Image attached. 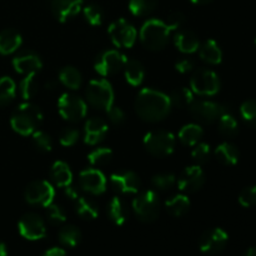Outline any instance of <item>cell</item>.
I'll return each instance as SVG.
<instances>
[{
  "mask_svg": "<svg viewBox=\"0 0 256 256\" xmlns=\"http://www.w3.org/2000/svg\"><path fill=\"white\" fill-rule=\"evenodd\" d=\"M202 126L198 124H188L179 132V140L186 146H195L202 138Z\"/></svg>",
  "mask_w": 256,
  "mask_h": 256,
  "instance_id": "cell-28",
  "label": "cell"
},
{
  "mask_svg": "<svg viewBox=\"0 0 256 256\" xmlns=\"http://www.w3.org/2000/svg\"><path fill=\"white\" fill-rule=\"evenodd\" d=\"M55 190L52 182L45 180H38L28 185L25 190V200L30 205L46 208L54 200Z\"/></svg>",
  "mask_w": 256,
  "mask_h": 256,
  "instance_id": "cell-9",
  "label": "cell"
},
{
  "mask_svg": "<svg viewBox=\"0 0 256 256\" xmlns=\"http://www.w3.org/2000/svg\"><path fill=\"white\" fill-rule=\"evenodd\" d=\"M19 90L22 99L30 100L32 98H34L38 92V82L35 80V74L25 75L24 79L20 82Z\"/></svg>",
  "mask_w": 256,
  "mask_h": 256,
  "instance_id": "cell-38",
  "label": "cell"
},
{
  "mask_svg": "<svg viewBox=\"0 0 256 256\" xmlns=\"http://www.w3.org/2000/svg\"><path fill=\"white\" fill-rule=\"evenodd\" d=\"M58 239L64 246L75 248L82 242V232L74 225H66V226L60 229L59 234H58Z\"/></svg>",
  "mask_w": 256,
  "mask_h": 256,
  "instance_id": "cell-32",
  "label": "cell"
},
{
  "mask_svg": "<svg viewBox=\"0 0 256 256\" xmlns=\"http://www.w3.org/2000/svg\"><path fill=\"white\" fill-rule=\"evenodd\" d=\"M79 138H80V132L78 129H74V128H66V129L62 130L60 132V144L62 146H74L78 142H79Z\"/></svg>",
  "mask_w": 256,
  "mask_h": 256,
  "instance_id": "cell-44",
  "label": "cell"
},
{
  "mask_svg": "<svg viewBox=\"0 0 256 256\" xmlns=\"http://www.w3.org/2000/svg\"><path fill=\"white\" fill-rule=\"evenodd\" d=\"M46 216L48 220L52 225H60L62 222H65V220H66V216H65V212L62 209V206L52 204V202L46 206Z\"/></svg>",
  "mask_w": 256,
  "mask_h": 256,
  "instance_id": "cell-43",
  "label": "cell"
},
{
  "mask_svg": "<svg viewBox=\"0 0 256 256\" xmlns=\"http://www.w3.org/2000/svg\"><path fill=\"white\" fill-rule=\"evenodd\" d=\"M50 179L52 185L58 188H66L72 182V172L69 165L64 162H56L50 169Z\"/></svg>",
  "mask_w": 256,
  "mask_h": 256,
  "instance_id": "cell-22",
  "label": "cell"
},
{
  "mask_svg": "<svg viewBox=\"0 0 256 256\" xmlns=\"http://www.w3.org/2000/svg\"><path fill=\"white\" fill-rule=\"evenodd\" d=\"M128 58L118 50H106L98 56L95 70L102 76H109L124 69Z\"/></svg>",
  "mask_w": 256,
  "mask_h": 256,
  "instance_id": "cell-11",
  "label": "cell"
},
{
  "mask_svg": "<svg viewBox=\"0 0 256 256\" xmlns=\"http://www.w3.org/2000/svg\"><path fill=\"white\" fill-rule=\"evenodd\" d=\"M255 45H256V39H255Z\"/></svg>",
  "mask_w": 256,
  "mask_h": 256,
  "instance_id": "cell-56",
  "label": "cell"
},
{
  "mask_svg": "<svg viewBox=\"0 0 256 256\" xmlns=\"http://www.w3.org/2000/svg\"><path fill=\"white\" fill-rule=\"evenodd\" d=\"M64 190H65V195H66L70 200H75V202H76V200L80 198L79 186L72 185V182L70 185H68L66 188H64Z\"/></svg>",
  "mask_w": 256,
  "mask_h": 256,
  "instance_id": "cell-50",
  "label": "cell"
},
{
  "mask_svg": "<svg viewBox=\"0 0 256 256\" xmlns=\"http://www.w3.org/2000/svg\"><path fill=\"white\" fill-rule=\"evenodd\" d=\"M199 55L202 62L210 65H218L222 60V52L215 40H206L199 46Z\"/></svg>",
  "mask_w": 256,
  "mask_h": 256,
  "instance_id": "cell-24",
  "label": "cell"
},
{
  "mask_svg": "<svg viewBox=\"0 0 256 256\" xmlns=\"http://www.w3.org/2000/svg\"><path fill=\"white\" fill-rule=\"evenodd\" d=\"M75 210H76L78 215L84 220H94L99 215V209H98L96 204L94 202H92L90 199H86V198L82 196H80L76 200Z\"/></svg>",
  "mask_w": 256,
  "mask_h": 256,
  "instance_id": "cell-33",
  "label": "cell"
},
{
  "mask_svg": "<svg viewBox=\"0 0 256 256\" xmlns=\"http://www.w3.org/2000/svg\"><path fill=\"white\" fill-rule=\"evenodd\" d=\"M88 102L98 110L106 112L114 104V90L112 84L105 79H95L88 84Z\"/></svg>",
  "mask_w": 256,
  "mask_h": 256,
  "instance_id": "cell-4",
  "label": "cell"
},
{
  "mask_svg": "<svg viewBox=\"0 0 256 256\" xmlns=\"http://www.w3.org/2000/svg\"><path fill=\"white\" fill-rule=\"evenodd\" d=\"M108 124L102 118H92L85 122L84 142L88 145H96L104 140L108 134Z\"/></svg>",
  "mask_w": 256,
  "mask_h": 256,
  "instance_id": "cell-19",
  "label": "cell"
},
{
  "mask_svg": "<svg viewBox=\"0 0 256 256\" xmlns=\"http://www.w3.org/2000/svg\"><path fill=\"white\" fill-rule=\"evenodd\" d=\"M194 4H208V2H212V0H192Z\"/></svg>",
  "mask_w": 256,
  "mask_h": 256,
  "instance_id": "cell-54",
  "label": "cell"
},
{
  "mask_svg": "<svg viewBox=\"0 0 256 256\" xmlns=\"http://www.w3.org/2000/svg\"><path fill=\"white\" fill-rule=\"evenodd\" d=\"M175 68L182 74H188V72L194 70V62L190 59H182L175 64Z\"/></svg>",
  "mask_w": 256,
  "mask_h": 256,
  "instance_id": "cell-49",
  "label": "cell"
},
{
  "mask_svg": "<svg viewBox=\"0 0 256 256\" xmlns=\"http://www.w3.org/2000/svg\"><path fill=\"white\" fill-rule=\"evenodd\" d=\"M79 188L92 195H100L106 190V179L98 169H85L79 175Z\"/></svg>",
  "mask_w": 256,
  "mask_h": 256,
  "instance_id": "cell-14",
  "label": "cell"
},
{
  "mask_svg": "<svg viewBox=\"0 0 256 256\" xmlns=\"http://www.w3.org/2000/svg\"><path fill=\"white\" fill-rule=\"evenodd\" d=\"M42 256H66V252L62 248H52V249L46 250Z\"/></svg>",
  "mask_w": 256,
  "mask_h": 256,
  "instance_id": "cell-51",
  "label": "cell"
},
{
  "mask_svg": "<svg viewBox=\"0 0 256 256\" xmlns=\"http://www.w3.org/2000/svg\"><path fill=\"white\" fill-rule=\"evenodd\" d=\"M175 46L184 54H192L198 52L200 46L196 35L189 30H179L174 36Z\"/></svg>",
  "mask_w": 256,
  "mask_h": 256,
  "instance_id": "cell-21",
  "label": "cell"
},
{
  "mask_svg": "<svg viewBox=\"0 0 256 256\" xmlns=\"http://www.w3.org/2000/svg\"><path fill=\"white\" fill-rule=\"evenodd\" d=\"M172 30L166 22L159 19H150L140 29V42L149 50H162L169 42Z\"/></svg>",
  "mask_w": 256,
  "mask_h": 256,
  "instance_id": "cell-3",
  "label": "cell"
},
{
  "mask_svg": "<svg viewBox=\"0 0 256 256\" xmlns=\"http://www.w3.org/2000/svg\"><path fill=\"white\" fill-rule=\"evenodd\" d=\"M132 210L142 222H154L160 212L159 196L152 190L142 192L132 202Z\"/></svg>",
  "mask_w": 256,
  "mask_h": 256,
  "instance_id": "cell-5",
  "label": "cell"
},
{
  "mask_svg": "<svg viewBox=\"0 0 256 256\" xmlns=\"http://www.w3.org/2000/svg\"><path fill=\"white\" fill-rule=\"evenodd\" d=\"M205 182V175L199 165L186 168L178 180V186L184 192H195L202 189Z\"/></svg>",
  "mask_w": 256,
  "mask_h": 256,
  "instance_id": "cell-16",
  "label": "cell"
},
{
  "mask_svg": "<svg viewBox=\"0 0 256 256\" xmlns=\"http://www.w3.org/2000/svg\"><path fill=\"white\" fill-rule=\"evenodd\" d=\"M59 80L64 86L72 90L79 89L82 82V74L79 72V70L72 66H65L64 69L60 70Z\"/></svg>",
  "mask_w": 256,
  "mask_h": 256,
  "instance_id": "cell-30",
  "label": "cell"
},
{
  "mask_svg": "<svg viewBox=\"0 0 256 256\" xmlns=\"http://www.w3.org/2000/svg\"><path fill=\"white\" fill-rule=\"evenodd\" d=\"M22 44V38L16 30L6 29L0 32V54L10 55Z\"/></svg>",
  "mask_w": 256,
  "mask_h": 256,
  "instance_id": "cell-23",
  "label": "cell"
},
{
  "mask_svg": "<svg viewBox=\"0 0 256 256\" xmlns=\"http://www.w3.org/2000/svg\"><path fill=\"white\" fill-rule=\"evenodd\" d=\"M16 94V85L9 76L0 78V106L8 105L14 100Z\"/></svg>",
  "mask_w": 256,
  "mask_h": 256,
  "instance_id": "cell-34",
  "label": "cell"
},
{
  "mask_svg": "<svg viewBox=\"0 0 256 256\" xmlns=\"http://www.w3.org/2000/svg\"><path fill=\"white\" fill-rule=\"evenodd\" d=\"M56 86V84H55V82H49L46 84V89H54V88Z\"/></svg>",
  "mask_w": 256,
  "mask_h": 256,
  "instance_id": "cell-55",
  "label": "cell"
},
{
  "mask_svg": "<svg viewBox=\"0 0 256 256\" xmlns=\"http://www.w3.org/2000/svg\"><path fill=\"white\" fill-rule=\"evenodd\" d=\"M165 208L170 215L180 218L188 212L190 208V200L186 195H175L165 202Z\"/></svg>",
  "mask_w": 256,
  "mask_h": 256,
  "instance_id": "cell-29",
  "label": "cell"
},
{
  "mask_svg": "<svg viewBox=\"0 0 256 256\" xmlns=\"http://www.w3.org/2000/svg\"><path fill=\"white\" fill-rule=\"evenodd\" d=\"M112 188L122 194H135L140 189V179L132 172H115L110 178Z\"/></svg>",
  "mask_w": 256,
  "mask_h": 256,
  "instance_id": "cell-18",
  "label": "cell"
},
{
  "mask_svg": "<svg viewBox=\"0 0 256 256\" xmlns=\"http://www.w3.org/2000/svg\"><path fill=\"white\" fill-rule=\"evenodd\" d=\"M112 44L118 48H132L136 40V30L125 19L115 20L109 26Z\"/></svg>",
  "mask_w": 256,
  "mask_h": 256,
  "instance_id": "cell-12",
  "label": "cell"
},
{
  "mask_svg": "<svg viewBox=\"0 0 256 256\" xmlns=\"http://www.w3.org/2000/svg\"><path fill=\"white\" fill-rule=\"evenodd\" d=\"M190 89L200 96H212L219 92L220 79L212 70L199 69L190 79Z\"/></svg>",
  "mask_w": 256,
  "mask_h": 256,
  "instance_id": "cell-7",
  "label": "cell"
},
{
  "mask_svg": "<svg viewBox=\"0 0 256 256\" xmlns=\"http://www.w3.org/2000/svg\"><path fill=\"white\" fill-rule=\"evenodd\" d=\"M158 0H129V10L135 16L150 14L156 8Z\"/></svg>",
  "mask_w": 256,
  "mask_h": 256,
  "instance_id": "cell-35",
  "label": "cell"
},
{
  "mask_svg": "<svg viewBox=\"0 0 256 256\" xmlns=\"http://www.w3.org/2000/svg\"><path fill=\"white\" fill-rule=\"evenodd\" d=\"M12 66L15 72L22 75L36 74L42 68V62L40 58L34 52H22L12 59Z\"/></svg>",
  "mask_w": 256,
  "mask_h": 256,
  "instance_id": "cell-20",
  "label": "cell"
},
{
  "mask_svg": "<svg viewBox=\"0 0 256 256\" xmlns=\"http://www.w3.org/2000/svg\"><path fill=\"white\" fill-rule=\"evenodd\" d=\"M215 156L222 164L235 165L239 162V150L230 142H222L215 149Z\"/></svg>",
  "mask_w": 256,
  "mask_h": 256,
  "instance_id": "cell-27",
  "label": "cell"
},
{
  "mask_svg": "<svg viewBox=\"0 0 256 256\" xmlns=\"http://www.w3.org/2000/svg\"><path fill=\"white\" fill-rule=\"evenodd\" d=\"M242 119L252 126H256V100H248L240 106Z\"/></svg>",
  "mask_w": 256,
  "mask_h": 256,
  "instance_id": "cell-42",
  "label": "cell"
},
{
  "mask_svg": "<svg viewBox=\"0 0 256 256\" xmlns=\"http://www.w3.org/2000/svg\"><path fill=\"white\" fill-rule=\"evenodd\" d=\"M229 235L220 228L209 230L200 239V250L205 254H218L228 244Z\"/></svg>",
  "mask_w": 256,
  "mask_h": 256,
  "instance_id": "cell-15",
  "label": "cell"
},
{
  "mask_svg": "<svg viewBox=\"0 0 256 256\" xmlns=\"http://www.w3.org/2000/svg\"><path fill=\"white\" fill-rule=\"evenodd\" d=\"M144 146L154 156H168L175 149V136L170 132L154 130L145 135Z\"/></svg>",
  "mask_w": 256,
  "mask_h": 256,
  "instance_id": "cell-6",
  "label": "cell"
},
{
  "mask_svg": "<svg viewBox=\"0 0 256 256\" xmlns=\"http://www.w3.org/2000/svg\"><path fill=\"white\" fill-rule=\"evenodd\" d=\"M244 256H256V248H250V249L245 252Z\"/></svg>",
  "mask_w": 256,
  "mask_h": 256,
  "instance_id": "cell-53",
  "label": "cell"
},
{
  "mask_svg": "<svg viewBox=\"0 0 256 256\" xmlns=\"http://www.w3.org/2000/svg\"><path fill=\"white\" fill-rule=\"evenodd\" d=\"M82 12H84V16L86 19V22H89L90 25H94V26H99L102 22V19H104V12H102V8L99 5L95 4H89L82 9Z\"/></svg>",
  "mask_w": 256,
  "mask_h": 256,
  "instance_id": "cell-39",
  "label": "cell"
},
{
  "mask_svg": "<svg viewBox=\"0 0 256 256\" xmlns=\"http://www.w3.org/2000/svg\"><path fill=\"white\" fill-rule=\"evenodd\" d=\"M124 72L125 78H126V82H129L132 86H139L142 85V82H144L145 78V70L144 66L142 65V62H138L135 59H128L126 64L124 66Z\"/></svg>",
  "mask_w": 256,
  "mask_h": 256,
  "instance_id": "cell-26",
  "label": "cell"
},
{
  "mask_svg": "<svg viewBox=\"0 0 256 256\" xmlns=\"http://www.w3.org/2000/svg\"><path fill=\"white\" fill-rule=\"evenodd\" d=\"M58 109L65 120L72 122L82 120L88 112L86 102L74 94H62L58 102Z\"/></svg>",
  "mask_w": 256,
  "mask_h": 256,
  "instance_id": "cell-8",
  "label": "cell"
},
{
  "mask_svg": "<svg viewBox=\"0 0 256 256\" xmlns=\"http://www.w3.org/2000/svg\"><path fill=\"white\" fill-rule=\"evenodd\" d=\"M32 144L35 145L38 150L42 152H48L52 149V140L49 134L42 132V130H36L32 132Z\"/></svg>",
  "mask_w": 256,
  "mask_h": 256,
  "instance_id": "cell-40",
  "label": "cell"
},
{
  "mask_svg": "<svg viewBox=\"0 0 256 256\" xmlns=\"http://www.w3.org/2000/svg\"><path fill=\"white\" fill-rule=\"evenodd\" d=\"M218 120H219V132L222 135H225V136H234V135L238 134L239 124H238L236 119L229 112H225Z\"/></svg>",
  "mask_w": 256,
  "mask_h": 256,
  "instance_id": "cell-36",
  "label": "cell"
},
{
  "mask_svg": "<svg viewBox=\"0 0 256 256\" xmlns=\"http://www.w3.org/2000/svg\"><path fill=\"white\" fill-rule=\"evenodd\" d=\"M135 110L144 122H158L164 120L172 110L168 95L154 89H142L135 100Z\"/></svg>",
  "mask_w": 256,
  "mask_h": 256,
  "instance_id": "cell-1",
  "label": "cell"
},
{
  "mask_svg": "<svg viewBox=\"0 0 256 256\" xmlns=\"http://www.w3.org/2000/svg\"><path fill=\"white\" fill-rule=\"evenodd\" d=\"M169 99L172 108L185 109V108H189L192 102H194V92H192V89H188V88H180V89L174 90L172 92Z\"/></svg>",
  "mask_w": 256,
  "mask_h": 256,
  "instance_id": "cell-31",
  "label": "cell"
},
{
  "mask_svg": "<svg viewBox=\"0 0 256 256\" xmlns=\"http://www.w3.org/2000/svg\"><path fill=\"white\" fill-rule=\"evenodd\" d=\"M106 112H108V116H109V120L112 122H114V124L119 125L125 122V114L124 112H122V108L112 105V106L106 110Z\"/></svg>",
  "mask_w": 256,
  "mask_h": 256,
  "instance_id": "cell-48",
  "label": "cell"
},
{
  "mask_svg": "<svg viewBox=\"0 0 256 256\" xmlns=\"http://www.w3.org/2000/svg\"><path fill=\"white\" fill-rule=\"evenodd\" d=\"M82 2L84 0H52L50 6L59 22H66L79 14L82 9Z\"/></svg>",
  "mask_w": 256,
  "mask_h": 256,
  "instance_id": "cell-17",
  "label": "cell"
},
{
  "mask_svg": "<svg viewBox=\"0 0 256 256\" xmlns=\"http://www.w3.org/2000/svg\"><path fill=\"white\" fill-rule=\"evenodd\" d=\"M108 215L115 225H124L129 218V210H128L126 204L120 198L115 196L110 200L109 206H108Z\"/></svg>",
  "mask_w": 256,
  "mask_h": 256,
  "instance_id": "cell-25",
  "label": "cell"
},
{
  "mask_svg": "<svg viewBox=\"0 0 256 256\" xmlns=\"http://www.w3.org/2000/svg\"><path fill=\"white\" fill-rule=\"evenodd\" d=\"M18 228H19L20 235L26 240L34 242V240L42 239L46 235V228H45L44 220L38 214H34V212L25 214L20 219Z\"/></svg>",
  "mask_w": 256,
  "mask_h": 256,
  "instance_id": "cell-13",
  "label": "cell"
},
{
  "mask_svg": "<svg viewBox=\"0 0 256 256\" xmlns=\"http://www.w3.org/2000/svg\"><path fill=\"white\" fill-rule=\"evenodd\" d=\"M42 122V112L39 106L30 102H24L20 105L14 114L12 115L10 124L12 130L22 136L32 135L38 130Z\"/></svg>",
  "mask_w": 256,
  "mask_h": 256,
  "instance_id": "cell-2",
  "label": "cell"
},
{
  "mask_svg": "<svg viewBox=\"0 0 256 256\" xmlns=\"http://www.w3.org/2000/svg\"><path fill=\"white\" fill-rule=\"evenodd\" d=\"M176 182V179H175V175L168 174V172H164V174H158L152 178V184L155 189L162 190V192H166V190H170Z\"/></svg>",
  "mask_w": 256,
  "mask_h": 256,
  "instance_id": "cell-41",
  "label": "cell"
},
{
  "mask_svg": "<svg viewBox=\"0 0 256 256\" xmlns=\"http://www.w3.org/2000/svg\"><path fill=\"white\" fill-rule=\"evenodd\" d=\"M239 202L244 208H252L256 205V185L249 186L242 192L239 195Z\"/></svg>",
  "mask_w": 256,
  "mask_h": 256,
  "instance_id": "cell-46",
  "label": "cell"
},
{
  "mask_svg": "<svg viewBox=\"0 0 256 256\" xmlns=\"http://www.w3.org/2000/svg\"><path fill=\"white\" fill-rule=\"evenodd\" d=\"M192 159L198 164H205L210 158V146L205 142H198L194 146V150L192 152Z\"/></svg>",
  "mask_w": 256,
  "mask_h": 256,
  "instance_id": "cell-45",
  "label": "cell"
},
{
  "mask_svg": "<svg viewBox=\"0 0 256 256\" xmlns=\"http://www.w3.org/2000/svg\"><path fill=\"white\" fill-rule=\"evenodd\" d=\"M8 255V249L5 246L4 242H0V256H6Z\"/></svg>",
  "mask_w": 256,
  "mask_h": 256,
  "instance_id": "cell-52",
  "label": "cell"
},
{
  "mask_svg": "<svg viewBox=\"0 0 256 256\" xmlns=\"http://www.w3.org/2000/svg\"><path fill=\"white\" fill-rule=\"evenodd\" d=\"M190 114L198 120L199 122L204 124H212L215 120L219 119L225 112H228L224 105L219 102H208V100H199V102H192L189 106Z\"/></svg>",
  "mask_w": 256,
  "mask_h": 256,
  "instance_id": "cell-10",
  "label": "cell"
},
{
  "mask_svg": "<svg viewBox=\"0 0 256 256\" xmlns=\"http://www.w3.org/2000/svg\"><path fill=\"white\" fill-rule=\"evenodd\" d=\"M166 25L169 26V29L172 30H180V28L184 25L185 22V16L179 12H174L172 14L168 15V19H166Z\"/></svg>",
  "mask_w": 256,
  "mask_h": 256,
  "instance_id": "cell-47",
  "label": "cell"
},
{
  "mask_svg": "<svg viewBox=\"0 0 256 256\" xmlns=\"http://www.w3.org/2000/svg\"><path fill=\"white\" fill-rule=\"evenodd\" d=\"M112 159V152L109 148H98L88 155V160L92 166H104Z\"/></svg>",
  "mask_w": 256,
  "mask_h": 256,
  "instance_id": "cell-37",
  "label": "cell"
}]
</instances>
